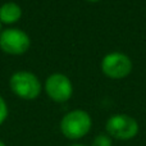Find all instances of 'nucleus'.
<instances>
[{"label":"nucleus","instance_id":"obj_9","mask_svg":"<svg viewBox=\"0 0 146 146\" xmlns=\"http://www.w3.org/2000/svg\"><path fill=\"white\" fill-rule=\"evenodd\" d=\"M7 117H8V106H7L5 100L1 98V95H0V126L5 122Z\"/></svg>","mask_w":146,"mask_h":146},{"label":"nucleus","instance_id":"obj_6","mask_svg":"<svg viewBox=\"0 0 146 146\" xmlns=\"http://www.w3.org/2000/svg\"><path fill=\"white\" fill-rule=\"evenodd\" d=\"M45 91L53 101L64 103L72 98L73 85L68 77L63 73L50 74L45 81Z\"/></svg>","mask_w":146,"mask_h":146},{"label":"nucleus","instance_id":"obj_3","mask_svg":"<svg viewBox=\"0 0 146 146\" xmlns=\"http://www.w3.org/2000/svg\"><path fill=\"white\" fill-rule=\"evenodd\" d=\"M106 132L110 137L121 141L131 140L139 133V123L128 114H114L106 121Z\"/></svg>","mask_w":146,"mask_h":146},{"label":"nucleus","instance_id":"obj_1","mask_svg":"<svg viewBox=\"0 0 146 146\" xmlns=\"http://www.w3.org/2000/svg\"><path fill=\"white\" fill-rule=\"evenodd\" d=\"M92 121L87 111L76 109L62 118L60 121V131L67 139L78 140L90 132Z\"/></svg>","mask_w":146,"mask_h":146},{"label":"nucleus","instance_id":"obj_4","mask_svg":"<svg viewBox=\"0 0 146 146\" xmlns=\"http://www.w3.org/2000/svg\"><path fill=\"white\" fill-rule=\"evenodd\" d=\"M28 35L18 28H7L0 33V49L10 55H22L30 49Z\"/></svg>","mask_w":146,"mask_h":146},{"label":"nucleus","instance_id":"obj_7","mask_svg":"<svg viewBox=\"0 0 146 146\" xmlns=\"http://www.w3.org/2000/svg\"><path fill=\"white\" fill-rule=\"evenodd\" d=\"M22 17V8L17 3H5L0 5V22L5 25H13Z\"/></svg>","mask_w":146,"mask_h":146},{"label":"nucleus","instance_id":"obj_11","mask_svg":"<svg viewBox=\"0 0 146 146\" xmlns=\"http://www.w3.org/2000/svg\"><path fill=\"white\" fill-rule=\"evenodd\" d=\"M0 146H7V145H5V144H4V142H3V141H0Z\"/></svg>","mask_w":146,"mask_h":146},{"label":"nucleus","instance_id":"obj_13","mask_svg":"<svg viewBox=\"0 0 146 146\" xmlns=\"http://www.w3.org/2000/svg\"><path fill=\"white\" fill-rule=\"evenodd\" d=\"M0 33H1V22H0Z\"/></svg>","mask_w":146,"mask_h":146},{"label":"nucleus","instance_id":"obj_8","mask_svg":"<svg viewBox=\"0 0 146 146\" xmlns=\"http://www.w3.org/2000/svg\"><path fill=\"white\" fill-rule=\"evenodd\" d=\"M92 146H113L111 137L109 135H98L94 139Z\"/></svg>","mask_w":146,"mask_h":146},{"label":"nucleus","instance_id":"obj_10","mask_svg":"<svg viewBox=\"0 0 146 146\" xmlns=\"http://www.w3.org/2000/svg\"><path fill=\"white\" fill-rule=\"evenodd\" d=\"M87 1H90V3H98V1H100V0H87Z\"/></svg>","mask_w":146,"mask_h":146},{"label":"nucleus","instance_id":"obj_12","mask_svg":"<svg viewBox=\"0 0 146 146\" xmlns=\"http://www.w3.org/2000/svg\"><path fill=\"white\" fill-rule=\"evenodd\" d=\"M71 146H85V145H80V144H77V145H71Z\"/></svg>","mask_w":146,"mask_h":146},{"label":"nucleus","instance_id":"obj_5","mask_svg":"<svg viewBox=\"0 0 146 146\" xmlns=\"http://www.w3.org/2000/svg\"><path fill=\"white\" fill-rule=\"evenodd\" d=\"M132 71V62L123 53H109L101 60V72L111 80L126 78Z\"/></svg>","mask_w":146,"mask_h":146},{"label":"nucleus","instance_id":"obj_2","mask_svg":"<svg viewBox=\"0 0 146 146\" xmlns=\"http://www.w3.org/2000/svg\"><path fill=\"white\" fill-rule=\"evenodd\" d=\"M9 87L18 98L23 100H35L41 94V82L33 73L19 71L12 74Z\"/></svg>","mask_w":146,"mask_h":146}]
</instances>
